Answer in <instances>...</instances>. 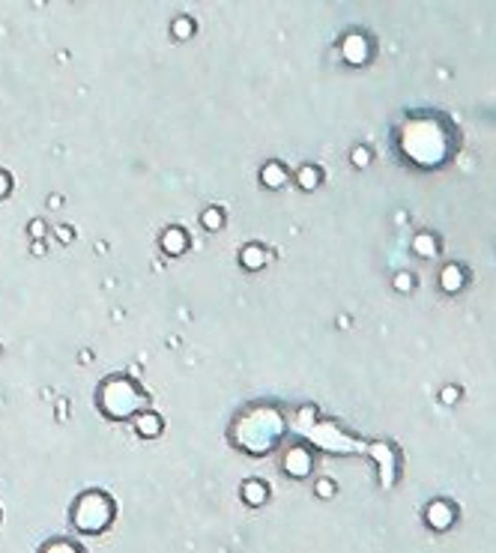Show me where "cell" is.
I'll list each match as a JSON object with an SVG mask.
<instances>
[{
	"instance_id": "obj_1",
	"label": "cell",
	"mask_w": 496,
	"mask_h": 553,
	"mask_svg": "<svg viewBox=\"0 0 496 553\" xmlns=\"http://www.w3.org/2000/svg\"><path fill=\"white\" fill-rule=\"evenodd\" d=\"M146 401H150V395H146L129 374L105 377L102 383H99V392H96V407L111 422L135 419L141 410H146Z\"/></svg>"
},
{
	"instance_id": "obj_2",
	"label": "cell",
	"mask_w": 496,
	"mask_h": 553,
	"mask_svg": "<svg viewBox=\"0 0 496 553\" xmlns=\"http://www.w3.org/2000/svg\"><path fill=\"white\" fill-rule=\"evenodd\" d=\"M401 150L410 156L415 165H439L448 153L446 129L436 120H413L401 132Z\"/></svg>"
},
{
	"instance_id": "obj_3",
	"label": "cell",
	"mask_w": 496,
	"mask_h": 553,
	"mask_svg": "<svg viewBox=\"0 0 496 553\" xmlns=\"http://www.w3.org/2000/svg\"><path fill=\"white\" fill-rule=\"evenodd\" d=\"M117 517V505L114 500L105 493V491H84L78 500L72 503V512H69V521L78 533L84 535H99L114 524Z\"/></svg>"
},
{
	"instance_id": "obj_4",
	"label": "cell",
	"mask_w": 496,
	"mask_h": 553,
	"mask_svg": "<svg viewBox=\"0 0 496 553\" xmlns=\"http://www.w3.org/2000/svg\"><path fill=\"white\" fill-rule=\"evenodd\" d=\"M242 425L248 428V437L240 439V449H245L248 455H266L269 449H275V443L281 439V431H284V422L275 410H261L245 416Z\"/></svg>"
},
{
	"instance_id": "obj_5",
	"label": "cell",
	"mask_w": 496,
	"mask_h": 553,
	"mask_svg": "<svg viewBox=\"0 0 496 553\" xmlns=\"http://www.w3.org/2000/svg\"><path fill=\"white\" fill-rule=\"evenodd\" d=\"M455 517H457L455 505L446 503V500H434L431 505H427V512H425V521H427L431 529H448L455 524Z\"/></svg>"
},
{
	"instance_id": "obj_6",
	"label": "cell",
	"mask_w": 496,
	"mask_h": 553,
	"mask_svg": "<svg viewBox=\"0 0 496 553\" xmlns=\"http://www.w3.org/2000/svg\"><path fill=\"white\" fill-rule=\"evenodd\" d=\"M132 425H135V434H138L141 439H156L165 431V422H162V416L156 410H141L132 419Z\"/></svg>"
},
{
	"instance_id": "obj_7",
	"label": "cell",
	"mask_w": 496,
	"mask_h": 553,
	"mask_svg": "<svg viewBox=\"0 0 496 553\" xmlns=\"http://www.w3.org/2000/svg\"><path fill=\"white\" fill-rule=\"evenodd\" d=\"M311 467H314V460H311V455L302 446H296V449H290L287 451V458H284V472L287 476H293V479H305L308 472H311Z\"/></svg>"
},
{
	"instance_id": "obj_8",
	"label": "cell",
	"mask_w": 496,
	"mask_h": 553,
	"mask_svg": "<svg viewBox=\"0 0 496 553\" xmlns=\"http://www.w3.org/2000/svg\"><path fill=\"white\" fill-rule=\"evenodd\" d=\"M341 51H344V60L347 63L362 66L368 60V39L362 36V33H350V36H344Z\"/></svg>"
},
{
	"instance_id": "obj_9",
	"label": "cell",
	"mask_w": 496,
	"mask_h": 553,
	"mask_svg": "<svg viewBox=\"0 0 496 553\" xmlns=\"http://www.w3.org/2000/svg\"><path fill=\"white\" fill-rule=\"evenodd\" d=\"M159 245L167 257H179L188 248V233L183 228H165L159 236Z\"/></svg>"
},
{
	"instance_id": "obj_10",
	"label": "cell",
	"mask_w": 496,
	"mask_h": 553,
	"mask_svg": "<svg viewBox=\"0 0 496 553\" xmlns=\"http://www.w3.org/2000/svg\"><path fill=\"white\" fill-rule=\"evenodd\" d=\"M242 500L252 505V509H261V505L269 500L266 482H263V479H248V482L242 484Z\"/></svg>"
},
{
	"instance_id": "obj_11",
	"label": "cell",
	"mask_w": 496,
	"mask_h": 553,
	"mask_svg": "<svg viewBox=\"0 0 496 553\" xmlns=\"http://www.w3.org/2000/svg\"><path fill=\"white\" fill-rule=\"evenodd\" d=\"M266 248L263 245H257V243H248L245 248H242V252H240V264L245 266V269H252V273H254V269H263L266 266Z\"/></svg>"
},
{
	"instance_id": "obj_12",
	"label": "cell",
	"mask_w": 496,
	"mask_h": 553,
	"mask_svg": "<svg viewBox=\"0 0 496 553\" xmlns=\"http://www.w3.org/2000/svg\"><path fill=\"white\" fill-rule=\"evenodd\" d=\"M287 168L281 165V162H266L263 165V171H261V183L266 186V189H281L287 183Z\"/></svg>"
},
{
	"instance_id": "obj_13",
	"label": "cell",
	"mask_w": 496,
	"mask_h": 553,
	"mask_svg": "<svg viewBox=\"0 0 496 553\" xmlns=\"http://www.w3.org/2000/svg\"><path fill=\"white\" fill-rule=\"evenodd\" d=\"M464 281H467V275L457 264H448V266H443V273H439V287H443L446 293H457L460 287H464Z\"/></svg>"
},
{
	"instance_id": "obj_14",
	"label": "cell",
	"mask_w": 496,
	"mask_h": 553,
	"mask_svg": "<svg viewBox=\"0 0 496 553\" xmlns=\"http://www.w3.org/2000/svg\"><path fill=\"white\" fill-rule=\"evenodd\" d=\"M296 186L299 189H305V191H314L320 186V168H314V165H302L299 171H296Z\"/></svg>"
},
{
	"instance_id": "obj_15",
	"label": "cell",
	"mask_w": 496,
	"mask_h": 553,
	"mask_svg": "<svg viewBox=\"0 0 496 553\" xmlns=\"http://www.w3.org/2000/svg\"><path fill=\"white\" fill-rule=\"evenodd\" d=\"M39 553H87L81 545H75L72 538H51L48 545H42Z\"/></svg>"
},
{
	"instance_id": "obj_16",
	"label": "cell",
	"mask_w": 496,
	"mask_h": 553,
	"mask_svg": "<svg viewBox=\"0 0 496 553\" xmlns=\"http://www.w3.org/2000/svg\"><path fill=\"white\" fill-rule=\"evenodd\" d=\"M200 224H204L207 231L216 233V231H221V228H224V212H221L219 207H209V210L200 212Z\"/></svg>"
},
{
	"instance_id": "obj_17",
	"label": "cell",
	"mask_w": 496,
	"mask_h": 553,
	"mask_svg": "<svg viewBox=\"0 0 496 553\" xmlns=\"http://www.w3.org/2000/svg\"><path fill=\"white\" fill-rule=\"evenodd\" d=\"M171 33H174V39H191L195 36V21H191L188 15H179V18H174Z\"/></svg>"
},
{
	"instance_id": "obj_18",
	"label": "cell",
	"mask_w": 496,
	"mask_h": 553,
	"mask_svg": "<svg viewBox=\"0 0 496 553\" xmlns=\"http://www.w3.org/2000/svg\"><path fill=\"white\" fill-rule=\"evenodd\" d=\"M436 248H439V243L434 240L431 233H419V236H415V254H422V257H434V254H436Z\"/></svg>"
},
{
	"instance_id": "obj_19",
	"label": "cell",
	"mask_w": 496,
	"mask_h": 553,
	"mask_svg": "<svg viewBox=\"0 0 496 553\" xmlns=\"http://www.w3.org/2000/svg\"><path fill=\"white\" fill-rule=\"evenodd\" d=\"M45 231H48V228H45V221H42V219H33V221L27 224V233L33 236V243H42Z\"/></svg>"
},
{
	"instance_id": "obj_20",
	"label": "cell",
	"mask_w": 496,
	"mask_h": 553,
	"mask_svg": "<svg viewBox=\"0 0 496 553\" xmlns=\"http://www.w3.org/2000/svg\"><path fill=\"white\" fill-rule=\"evenodd\" d=\"M314 493L323 496V500H329V496H335V484L329 479H320L317 484H314Z\"/></svg>"
},
{
	"instance_id": "obj_21",
	"label": "cell",
	"mask_w": 496,
	"mask_h": 553,
	"mask_svg": "<svg viewBox=\"0 0 496 553\" xmlns=\"http://www.w3.org/2000/svg\"><path fill=\"white\" fill-rule=\"evenodd\" d=\"M368 162H371V150H368V146H356V150H353V165L365 168Z\"/></svg>"
},
{
	"instance_id": "obj_22",
	"label": "cell",
	"mask_w": 496,
	"mask_h": 553,
	"mask_svg": "<svg viewBox=\"0 0 496 553\" xmlns=\"http://www.w3.org/2000/svg\"><path fill=\"white\" fill-rule=\"evenodd\" d=\"M9 191H13V177H9L6 171H0V200H4Z\"/></svg>"
},
{
	"instance_id": "obj_23",
	"label": "cell",
	"mask_w": 496,
	"mask_h": 553,
	"mask_svg": "<svg viewBox=\"0 0 496 553\" xmlns=\"http://www.w3.org/2000/svg\"><path fill=\"white\" fill-rule=\"evenodd\" d=\"M394 287H398L401 293H407V290H413V278H410L407 273H401V275H394Z\"/></svg>"
},
{
	"instance_id": "obj_24",
	"label": "cell",
	"mask_w": 496,
	"mask_h": 553,
	"mask_svg": "<svg viewBox=\"0 0 496 553\" xmlns=\"http://www.w3.org/2000/svg\"><path fill=\"white\" fill-rule=\"evenodd\" d=\"M446 404H455L457 401V389H443V395H439Z\"/></svg>"
},
{
	"instance_id": "obj_25",
	"label": "cell",
	"mask_w": 496,
	"mask_h": 553,
	"mask_svg": "<svg viewBox=\"0 0 496 553\" xmlns=\"http://www.w3.org/2000/svg\"><path fill=\"white\" fill-rule=\"evenodd\" d=\"M57 236H60L63 243H72V236H75V233H72V228H57Z\"/></svg>"
},
{
	"instance_id": "obj_26",
	"label": "cell",
	"mask_w": 496,
	"mask_h": 553,
	"mask_svg": "<svg viewBox=\"0 0 496 553\" xmlns=\"http://www.w3.org/2000/svg\"><path fill=\"white\" fill-rule=\"evenodd\" d=\"M0 353H4V347H0Z\"/></svg>"
}]
</instances>
